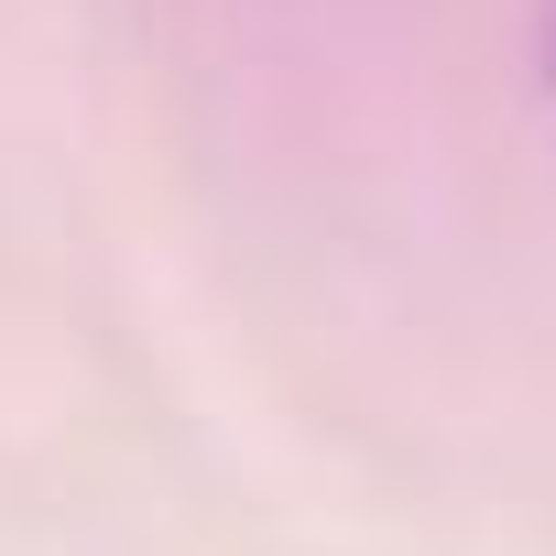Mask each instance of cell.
<instances>
[{"mask_svg":"<svg viewBox=\"0 0 556 556\" xmlns=\"http://www.w3.org/2000/svg\"><path fill=\"white\" fill-rule=\"evenodd\" d=\"M545 77H556V12H545Z\"/></svg>","mask_w":556,"mask_h":556,"instance_id":"1","label":"cell"}]
</instances>
